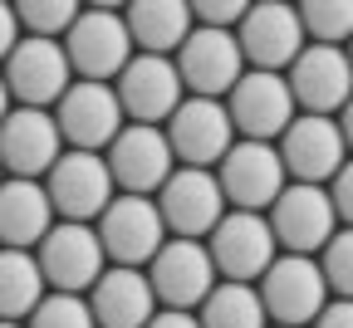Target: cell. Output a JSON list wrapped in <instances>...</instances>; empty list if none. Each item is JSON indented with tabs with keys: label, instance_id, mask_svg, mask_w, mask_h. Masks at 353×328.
Returning <instances> with one entry per match:
<instances>
[{
	"label": "cell",
	"instance_id": "4fadbf2b",
	"mask_svg": "<svg viewBox=\"0 0 353 328\" xmlns=\"http://www.w3.org/2000/svg\"><path fill=\"white\" fill-rule=\"evenodd\" d=\"M99 240L108 265H128V269H148L152 255L167 245V225L152 196H113V206L99 216Z\"/></svg>",
	"mask_w": 353,
	"mask_h": 328
},
{
	"label": "cell",
	"instance_id": "30bf717a",
	"mask_svg": "<svg viewBox=\"0 0 353 328\" xmlns=\"http://www.w3.org/2000/svg\"><path fill=\"white\" fill-rule=\"evenodd\" d=\"M143 274H148V285L157 294V309L196 314L206 304V294L216 289V265H211L206 240H176V236H167V245L152 255V265Z\"/></svg>",
	"mask_w": 353,
	"mask_h": 328
},
{
	"label": "cell",
	"instance_id": "1f68e13d",
	"mask_svg": "<svg viewBox=\"0 0 353 328\" xmlns=\"http://www.w3.org/2000/svg\"><path fill=\"white\" fill-rule=\"evenodd\" d=\"M329 201H334L339 225H353V157H348V162H343V172L334 176V186H329Z\"/></svg>",
	"mask_w": 353,
	"mask_h": 328
},
{
	"label": "cell",
	"instance_id": "e0dca14e",
	"mask_svg": "<svg viewBox=\"0 0 353 328\" xmlns=\"http://www.w3.org/2000/svg\"><path fill=\"white\" fill-rule=\"evenodd\" d=\"M236 44L245 69H265V74H285L299 54H304V25L294 15V6H280V0H260V6L245 10V20L236 25Z\"/></svg>",
	"mask_w": 353,
	"mask_h": 328
},
{
	"label": "cell",
	"instance_id": "e575fe53",
	"mask_svg": "<svg viewBox=\"0 0 353 328\" xmlns=\"http://www.w3.org/2000/svg\"><path fill=\"white\" fill-rule=\"evenodd\" d=\"M148 328H201V318L196 314H182V309H157Z\"/></svg>",
	"mask_w": 353,
	"mask_h": 328
},
{
	"label": "cell",
	"instance_id": "44dd1931",
	"mask_svg": "<svg viewBox=\"0 0 353 328\" xmlns=\"http://www.w3.org/2000/svg\"><path fill=\"white\" fill-rule=\"evenodd\" d=\"M285 79L299 113L339 118V108L353 99V64L343 50H329V44H304V54L285 69Z\"/></svg>",
	"mask_w": 353,
	"mask_h": 328
},
{
	"label": "cell",
	"instance_id": "484cf974",
	"mask_svg": "<svg viewBox=\"0 0 353 328\" xmlns=\"http://www.w3.org/2000/svg\"><path fill=\"white\" fill-rule=\"evenodd\" d=\"M196 318H201V328H265V323H270L255 285H226V279L206 294Z\"/></svg>",
	"mask_w": 353,
	"mask_h": 328
},
{
	"label": "cell",
	"instance_id": "9c48e42d",
	"mask_svg": "<svg viewBox=\"0 0 353 328\" xmlns=\"http://www.w3.org/2000/svg\"><path fill=\"white\" fill-rule=\"evenodd\" d=\"M103 162H108V176L118 186V196H157L167 186V176L176 172V157L167 147V132L148 127V123H128L108 143Z\"/></svg>",
	"mask_w": 353,
	"mask_h": 328
},
{
	"label": "cell",
	"instance_id": "d4e9b609",
	"mask_svg": "<svg viewBox=\"0 0 353 328\" xmlns=\"http://www.w3.org/2000/svg\"><path fill=\"white\" fill-rule=\"evenodd\" d=\"M44 294L50 285L39 274L34 250H0V323H25L44 304Z\"/></svg>",
	"mask_w": 353,
	"mask_h": 328
},
{
	"label": "cell",
	"instance_id": "ab89813d",
	"mask_svg": "<svg viewBox=\"0 0 353 328\" xmlns=\"http://www.w3.org/2000/svg\"><path fill=\"white\" fill-rule=\"evenodd\" d=\"M0 181H6V167H0Z\"/></svg>",
	"mask_w": 353,
	"mask_h": 328
},
{
	"label": "cell",
	"instance_id": "83f0119b",
	"mask_svg": "<svg viewBox=\"0 0 353 328\" xmlns=\"http://www.w3.org/2000/svg\"><path fill=\"white\" fill-rule=\"evenodd\" d=\"M83 6H74V0H20L15 6V20L25 25V34L34 39H64L69 25L79 20Z\"/></svg>",
	"mask_w": 353,
	"mask_h": 328
},
{
	"label": "cell",
	"instance_id": "8fae6325",
	"mask_svg": "<svg viewBox=\"0 0 353 328\" xmlns=\"http://www.w3.org/2000/svg\"><path fill=\"white\" fill-rule=\"evenodd\" d=\"M265 221H270V236L285 255H319L339 230L329 186H299V181L285 186L280 201L265 211Z\"/></svg>",
	"mask_w": 353,
	"mask_h": 328
},
{
	"label": "cell",
	"instance_id": "7402d4cb",
	"mask_svg": "<svg viewBox=\"0 0 353 328\" xmlns=\"http://www.w3.org/2000/svg\"><path fill=\"white\" fill-rule=\"evenodd\" d=\"M88 309H94L99 328H148L157 314V294H152L143 269L108 265L99 274V285L88 289Z\"/></svg>",
	"mask_w": 353,
	"mask_h": 328
},
{
	"label": "cell",
	"instance_id": "74e56055",
	"mask_svg": "<svg viewBox=\"0 0 353 328\" xmlns=\"http://www.w3.org/2000/svg\"><path fill=\"white\" fill-rule=\"evenodd\" d=\"M343 54H348V64H353V39H348V50H343Z\"/></svg>",
	"mask_w": 353,
	"mask_h": 328
},
{
	"label": "cell",
	"instance_id": "ac0fdd59",
	"mask_svg": "<svg viewBox=\"0 0 353 328\" xmlns=\"http://www.w3.org/2000/svg\"><path fill=\"white\" fill-rule=\"evenodd\" d=\"M54 123H59L64 147L74 152H108V143L128 127L113 83H83V79H74V88L59 99Z\"/></svg>",
	"mask_w": 353,
	"mask_h": 328
},
{
	"label": "cell",
	"instance_id": "7c38bea8",
	"mask_svg": "<svg viewBox=\"0 0 353 328\" xmlns=\"http://www.w3.org/2000/svg\"><path fill=\"white\" fill-rule=\"evenodd\" d=\"M162 132H167L172 157L182 167H196V172H216L221 157L236 147L231 113H226V103H216V99H182V108L167 118Z\"/></svg>",
	"mask_w": 353,
	"mask_h": 328
},
{
	"label": "cell",
	"instance_id": "9a60e30c",
	"mask_svg": "<svg viewBox=\"0 0 353 328\" xmlns=\"http://www.w3.org/2000/svg\"><path fill=\"white\" fill-rule=\"evenodd\" d=\"M280 162H285V176L299 181V186H324L343 172L348 162V147H343V132L334 118H319V113H299L275 143Z\"/></svg>",
	"mask_w": 353,
	"mask_h": 328
},
{
	"label": "cell",
	"instance_id": "ffe728a7",
	"mask_svg": "<svg viewBox=\"0 0 353 328\" xmlns=\"http://www.w3.org/2000/svg\"><path fill=\"white\" fill-rule=\"evenodd\" d=\"M64 157V137L50 108H10V118L0 123V167L6 176L39 181L50 176V167Z\"/></svg>",
	"mask_w": 353,
	"mask_h": 328
},
{
	"label": "cell",
	"instance_id": "5b68a950",
	"mask_svg": "<svg viewBox=\"0 0 353 328\" xmlns=\"http://www.w3.org/2000/svg\"><path fill=\"white\" fill-rule=\"evenodd\" d=\"M44 192H50V206H54L59 221L88 225V221H99L113 206L118 186L108 176L103 152H74V147H64V157L50 167V176H44Z\"/></svg>",
	"mask_w": 353,
	"mask_h": 328
},
{
	"label": "cell",
	"instance_id": "f35d334b",
	"mask_svg": "<svg viewBox=\"0 0 353 328\" xmlns=\"http://www.w3.org/2000/svg\"><path fill=\"white\" fill-rule=\"evenodd\" d=\"M0 328H25V323H0Z\"/></svg>",
	"mask_w": 353,
	"mask_h": 328
},
{
	"label": "cell",
	"instance_id": "3957f363",
	"mask_svg": "<svg viewBox=\"0 0 353 328\" xmlns=\"http://www.w3.org/2000/svg\"><path fill=\"white\" fill-rule=\"evenodd\" d=\"M0 79H6L15 108H50V113L74 88V69L64 59V44L59 39H34V34H20L10 59L0 64Z\"/></svg>",
	"mask_w": 353,
	"mask_h": 328
},
{
	"label": "cell",
	"instance_id": "603a6c76",
	"mask_svg": "<svg viewBox=\"0 0 353 328\" xmlns=\"http://www.w3.org/2000/svg\"><path fill=\"white\" fill-rule=\"evenodd\" d=\"M54 230V206L44 181H0V250H39V240Z\"/></svg>",
	"mask_w": 353,
	"mask_h": 328
},
{
	"label": "cell",
	"instance_id": "8992f818",
	"mask_svg": "<svg viewBox=\"0 0 353 328\" xmlns=\"http://www.w3.org/2000/svg\"><path fill=\"white\" fill-rule=\"evenodd\" d=\"M216 186H221V196H226L231 211L265 216L290 186V176H285V162H280L275 143H236L216 167Z\"/></svg>",
	"mask_w": 353,
	"mask_h": 328
},
{
	"label": "cell",
	"instance_id": "d6986e66",
	"mask_svg": "<svg viewBox=\"0 0 353 328\" xmlns=\"http://www.w3.org/2000/svg\"><path fill=\"white\" fill-rule=\"evenodd\" d=\"M113 93L123 103V118L128 123H148V127H167V118L187 99L182 79H176V64L162 59V54H132L128 69L118 74Z\"/></svg>",
	"mask_w": 353,
	"mask_h": 328
},
{
	"label": "cell",
	"instance_id": "4dcf8cb0",
	"mask_svg": "<svg viewBox=\"0 0 353 328\" xmlns=\"http://www.w3.org/2000/svg\"><path fill=\"white\" fill-rule=\"evenodd\" d=\"M245 0H201V6H192V20L201 25V30H231L236 34V25L245 20Z\"/></svg>",
	"mask_w": 353,
	"mask_h": 328
},
{
	"label": "cell",
	"instance_id": "7a4b0ae2",
	"mask_svg": "<svg viewBox=\"0 0 353 328\" xmlns=\"http://www.w3.org/2000/svg\"><path fill=\"white\" fill-rule=\"evenodd\" d=\"M255 294L275 328H309L329 304V285L314 255H275V265L260 274Z\"/></svg>",
	"mask_w": 353,
	"mask_h": 328
},
{
	"label": "cell",
	"instance_id": "f1b7e54d",
	"mask_svg": "<svg viewBox=\"0 0 353 328\" xmlns=\"http://www.w3.org/2000/svg\"><path fill=\"white\" fill-rule=\"evenodd\" d=\"M25 328H99L83 294H44V304L25 318Z\"/></svg>",
	"mask_w": 353,
	"mask_h": 328
},
{
	"label": "cell",
	"instance_id": "ba28073f",
	"mask_svg": "<svg viewBox=\"0 0 353 328\" xmlns=\"http://www.w3.org/2000/svg\"><path fill=\"white\" fill-rule=\"evenodd\" d=\"M206 250H211V265L226 285H260V274L275 265L280 245L270 236V221L265 216H250V211H226L221 225L206 236Z\"/></svg>",
	"mask_w": 353,
	"mask_h": 328
},
{
	"label": "cell",
	"instance_id": "d590c367",
	"mask_svg": "<svg viewBox=\"0 0 353 328\" xmlns=\"http://www.w3.org/2000/svg\"><path fill=\"white\" fill-rule=\"evenodd\" d=\"M334 123H339V132H343V147H348V157H353V99L339 108V118H334Z\"/></svg>",
	"mask_w": 353,
	"mask_h": 328
},
{
	"label": "cell",
	"instance_id": "5bb4252c",
	"mask_svg": "<svg viewBox=\"0 0 353 328\" xmlns=\"http://www.w3.org/2000/svg\"><path fill=\"white\" fill-rule=\"evenodd\" d=\"M172 64H176V79H182V88L192 99H216V103H226V93L245 74L236 34L231 30H201V25L187 34V44L176 50Z\"/></svg>",
	"mask_w": 353,
	"mask_h": 328
},
{
	"label": "cell",
	"instance_id": "277c9868",
	"mask_svg": "<svg viewBox=\"0 0 353 328\" xmlns=\"http://www.w3.org/2000/svg\"><path fill=\"white\" fill-rule=\"evenodd\" d=\"M226 113L241 143H280V132L299 118L294 93L285 74H265V69H245L241 83L226 93Z\"/></svg>",
	"mask_w": 353,
	"mask_h": 328
},
{
	"label": "cell",
	"instance_id": "cb8c5ba5",
	"mask_svg": "<svg viewBox=\"0 0 353 328\" xmlns=\"http://www.w3.org/2000/svg\"><path fill=\"white\" fill-rule=\"evenodd\" d=\"M123 25L132 34V50L138 54H176L187 44V34L196 30L192 20V6L182 0H138V6L123 10Z\"/></svg>",
	"mask_w": 353,
	"mask_h": 328
},
{
	"label": "cell",
	"instance_id": "8d00e7d4",
	"mask_svg": "<svg viewBox=\"0 0 353 328\" xmlns=\"http://www.w3.org/2000/svg\"><path fill=\"white\" fill-rule=\"evenodd\" d=\"M10 108H15V99H10V88H6V79H0V123L10 118Z\"/></svg>",
	"mask_w": 353,
	"mask_h": 328
},
{
	"label": "cell",
	"instance_id": "6da1fadb",
	"mask_svg": "<svg viewBox=\"0 0 353 328\" xmlns=\"http://www.w3.org/2000/svg\"><path fill=\"white\" fill-rule=\"evenodd\" d=\"M59 44H64L74 79H83V83H118V74L132 59V34L123 25V10H113V6L79 10V20L69 25V34Z\"/></svg>",
	"mask_w": 353,
	"mask_h": 328
},
{
	"label": "cell",
	"instance_id": "2e32d148",
	"mask_svg": "<svg viewBox=\"0 0 353 328\" xmlns=\"http://www.w3.org/2000/svg\"><path fill=\"white\" fill-rule=\"evenodd\" d=\"M152 201L162 211L167 236L176 240H206L226 216V196L216 186V172H196V167H176Z\"/></svg>",
	"mask_w": 353,
	"mask_h": 328
},
{
	"label": "cell",
	"instance_id": "f546056e",
	"mask_svg": "<svg viewBox=\"0 0 353 328\" xmlns=\"http://www.w3.org/2000/svg\"><path fill=\"white\" fill-rule=\"evenodd\" d=\"M319 269H324V285L339 299H353V225H339L334 240L319 250Z\"/></svg>",
	"mask_w": 353,
	"mask_h": 328
},
{
	"label": "cell",
	"instance_id": "52a82bcc",
	"mask_svg": "<svg viewBox=\"0 0 353 328\" xmlns=\"http://www.w3.org/2000/svg\"><path fill=\"white\" fill-rule=\"evenodd\" d=\"M34 260H39V274H44V285H50V294H83V289H94L99 274L108 269L99 230L74 225V221H59L50 236L39 240Z\"/></svg>",
	"mask_w": 353,
	"mask_h": 328
},
{
	"label": "cell",
	"instance_id": "4316f807",
	"mask_svg": "<svg viewBox=\"0 0 353 328\" xmlns=\"http://www.w3.org/2000/svg\"><path fill=\"white\" fill-rule=\"evenodd\" d=\"M294 15H299L309 44L348 50V39H353V0H304V6H294Z\"/></svg>",
	"mask_w": 353,
	"mask_h": 328
},
{
	"label": "cell",
	"instance_id": "836d02e7",
	"mask_svg": "<svg viewBox=\"0 0 353 328\" xmlns=\"http://www.w3.org/2000/svg\"><path fill=\"white\" fill-rule=\"evenodd\" d=\"M15 44H20V20H15V6H0V64L10 59Z\"/></svg>",
	"mask_w": 353,
	"mask_h": 328
},
{
	"label": "cell",
	"instance_id": "d6a6232c",
	"mask_svg": "<svg viewBox=\"0 0 353 328\" xmlns=\"http://www.w3.org/2000/svg\"><path fill=\"white\" fill-rule=\"evenodd\" d=\"M309 328H353V299H329Z\"/></svg>",
	"mask_w": 353,
	"mask_h": 328
}]
</instances>
